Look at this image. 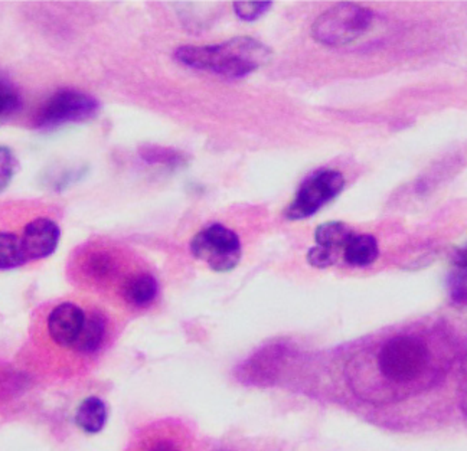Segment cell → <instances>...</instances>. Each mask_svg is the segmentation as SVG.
I'll use <instances>...</instances> for the list:
<instances>
[{
    "instance_id": "obj_1",
    "label": "cell",
    "mask_w": 467,
    "mask_h": 451,
    "mask_svg": "<svg viewBox=\"0 0 467 451\" xmlns=\"http://www.w3.org/2000/svg\"><path fill=\"white\" fill-rule=\"evenodd\" d=\"M379 385L391 396H404L431 385L446 368L447 348H433L423 336L399 333L372 354Z\"/></svg>"
},
{
    "instance_id": "obj_2",
    "label": "cell",
    "mask_w": 467,
    "mask_h": 451,
    "mask_svg": "<svg viewBox=\"0 0 467 451\" xmlns=\"http://www.w3.org/2000/svg\"><path fill=\"white\" fill-rule=\"evenodd\" d=\"M175 58L183 66L220 74L228 78H243L268 63L272 51L251 36H235L215 46H182Z\"/></svg>"
},
{
    "instance_id": "obj_3",
    "label": "cell",
    "mask_w": 467,
    "mask_h": 451,
    "mask_svg": "<svg viewBox=\"0 0 467 451\" xmlns=\"http://www.w3.org/2000/svg\"><path fill=\"white\" fill-rule=\"evenodd\" d=\"M374 24V12L361 5L337 4L317 17L312 35L322 46H344L361 38Z\"/></svg>"
},
{
    "instance_id": "obj_4",
    "label": "cell",
    "mask_w": 467,
    "mask_h": 451,
    "mask_svg": "<svg viewBox=\"0 0 467 451\" xmlns=\"http://www.w3.org/2000/svg\"><path fill=\"white\" fill-rule=\"evenodd\" d=\"M191 252L213 272H227L237 267L243 250L240 237L233 230L211 224L192 238Z\"/></svg>"
},
{
    "instance_id": "obj_5",
    "label": "cell",
    "mask_w": 467,
    "mask_h": 451,
    "mask_svg": "<svg viewBox=\"0 0 467 451\" xmlns=\"http://www.w3.org/2000/svg\"><path fill=\"white\" fill-rule=\"evenodd\" d=\"M100 103L89 94L73 88H62L42 104L35 116L39 128H58L68 123H81L96 118Z\"/></svg>"
},
{
    "instance_id": "obj_6",
    "label": "cell",
    "mask_w": 467,
    "mask_h": 451,
    "mask_svg": "<svg viewBox=\"0 0 467 451\" xmlns=\"http://www.w3.org/2000/svg\"><path fill=\"white\" fill-rule=\"evenodd\" d=\"M344 188L342 173L334 169L317 170L300 185L295 200L285 208V217L290 220L312 217L320 208L334 200Z\"/></svg>"
},
{
    "instance_id": "obj_7",
    "label": "cell",
    "mask_w": 467,
    "mask_h": 451,
    "mask_svg": "<svg viewBox=\"0 0 467 451\" xmlns=\"http://www.w3.org/2000/svg\"><path fill=\"white\" fill-rule=\"evenodd\" d=\"M61 238V230L56 220L36 218L25 227L22 247L28 261L47 259L56 252Z\"/></svg>"
},
{
    "instance_id": "obj_8",
    "label": "cell",
    "mask_w": 467,
    "mask_h": 451,
    "mask_svg": "<svg viewBox=\"0 0 467 451\" xmlns=\"http://www.w3.org/2000/svg\"><path fill=\"white\" fill-rule=\"evenodd\" d=\"M86 313L74 303H62L49 313L47 327L52 341L62 348H73L83 331Z\"/></svg>"
},
{
    "instance_id": "obj_9",
    "label": "cell",
    "mask_w": 467,
    "mask_h": 451,
    "mask_svg": "<svg viewBox=\"0 0 467 451\" xmlns=\"http://www.w3.org/2000/svg\"><path fill=\"white\" fill-rule=\"evenodd\" d=\"M159 284L149 272H138L128 277L121 287L123 299L134 307H145L156 299Z\"/></svg>"
},
{
    "instance_id": "obj_10",
    "label": "cell",
    "mask_w": 467,
    "mask_h": 451,
    "mask_svg": "<svg viewBox=\"0 0 467 451\" xmlns=\"http://www.w3.org/2000/svg\"><path fill=\"white\" fill-rule=\"evenodd\" d=\"M109 418L106 403L99 396H88L77 408L76 424L87 435H97L103 430Z\"/></svg>"
},
{
    "instance_id": "obj_11",
    "label": "cell",
    "mask_w": 467,
    "mask_h": 451,
    "mask_svg": "<svg viewBox=\"0 0 467 451\" xmlns=\"http://www.w3.org/2000/svg\"><path fill=\"white\" fill-rule=\"evenodd\" d=\"M379 257V242L372 235L355 234L344 249L345 261L352 267H368Z\"/></svg>"
},
{
    "instance_id": "obj_12",
    "label": "cell",
    "mask_w": 467,
    "mask_h": 451,
    "mask_svg": "<svg viewBox=\"0 0 467 451\" xmlns=\"http://www.w3.org/2000/svg\"><path fill=\"white\" fill-rule=\"evenodd\" d=\"M106 319L97 312L88 314V316H86L83 331H81L78 339L74 343V351L79 352V354H87V355L99 351L104 338H106Z\"/></svg>"
},
{
    "instance_id": "obj_13",
    "label": "cell",
    "mask_w": 467,
    "mask_h": 451,
    "mask_svg": "<svg viewBox=\"0 0 467 451\" xmlns=\"http://www.w3.org/2000/svg\"><path fill=\"white\" fill-rule=\"evenodd\" d=\"M354 235L355 231L349 225L340 222V220H330V222H325L317 228L315 240H317V245L337 252L339 250L344 251L350 238Z\"/></svg>"
},
{
    "instance_id": "obj_14",
    "label": "cell",
    "mask_w": 467,
    "mask_h": 451,
    "mask_svg": "<svg viewBox=\"0 0 467 451\" xmlns=\"http://www.w3.org/2000/svg\"><path fill=\"white\" fill-rule=\"evenodd\" d=\"M25 262H28V259L25 255L21 237H17L14 232H2L0 234V269L4 272L17 269Z\"/></svg>"
},
{
    "instance_id": "obj_15",
    "label": "cell",
    "mask_w": 467,
    "mask_h": 451,
    "mask_svg": "<svg viewBox=\"0 0 467 451\" xmlns=\"http://www.w3.org/2000/svg\"><path fill=\"white\" fill-rule=\"evenodd\" d=\"M449 294L453 303L467 304V257L462 255L447 282Z\"/></svg>"
},
{
    "instance_id": "obj_16",
    "label": "cell",
    "mask_w": 467,
    "mask_h": 451,
    "mask_svg": "<svg viewBox=\"0 0 467 451\" xmlns=\"http://www.w3.org/2000/svg\"><path fill=\"white\" fill-rule=\"evenodd\" d=\"M141 159L150 165L179 166L183 163V153L161 146H143L139 150Z\"/></svg>"
},
{
    "instance_id": "obj_17",
    "label": "cell",
    "mask_w": 467,
    "mask_h": 451,
    "mask_svg": "<svg viewBox=\"0 0 467 451\" xmlns=\"http://www.w3.org/2000/svg\"><path fill=\"white\" fill-rule=\"evenodd\" d=\"M114 270H116V262L107 252L91 254L86 261L87 274L94 280L109 279L113 276Z\"/></svg>"
},
{
    "instance_id": "obj_18",
    "label": "cell",
    "mask_w": 467,
    "mask_h": 451,
    "mask_svg": "<svg viewBox=\"0 0 467 451\" xmlns=\"http://www.w3.org/2000/svg\"><path fill=\"white\" fill-rule=\"evenodd\" d=\"M21 96L17 93L16 88L7 81L5 77H2L0 81V116L2 120L11 118L12 114L16 113L21 108Z\"/></svg>"
},
{
    "instance_id": "obj_19",
    "label": "cell",
    "mask_w": 467,
    "mask_h": 451,
    "mask_svg": "<svg viewBox=\"0 0 467 451\" xmlns=\"http://www.w3.org/2000/svg\"><path fill=\"white\" fill-rule=\"evenodd\" d=\"M272 2H235L233 5L234 12L243 21H255L258 17H262L265 12L272 7Z\"/></svg>"
},
{
    "instance_id": "obj_20",
    "label": "cell",
    "mask_w": 467,
    "mask_h": 451,
    "mask_svg": "<svg viewBox=\"0 0 467 451\" xmlns=\"http://www.w3.org/2000/svg\"><path fill=\"white\" fill-rule=\"evenodd\" d=\"M0 155H2V165H0V178H2V190H6L9 187V183H11L12 178H14L15 173H16L17 168H19V160H17L15 153L12 152L11 149L6 148V146H2L0 148Z\"/></svg>"
},
{
    "instance_id": "obj_21",
    "label": "cell",
    "mask_w": 467,
    "mask_h": 451,
    "mask_svg": "<svg viewBox=\"0 0 467 451\" xmlns=\"http://www.w3.org/2000/svg\"><path fill=\"white\" fill-rule=\"evenodd\" d=\"M337 260V252L334 250L325 249L320 245H315L307 251V262L315 269H327L334 265Z\"/></svg>"
}]
</instances>
